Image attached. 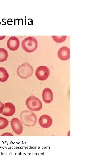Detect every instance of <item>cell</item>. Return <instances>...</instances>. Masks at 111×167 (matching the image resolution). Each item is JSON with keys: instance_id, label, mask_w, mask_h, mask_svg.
Instances as JSON below:
<instances>
[{"instance_id": "obj_1", "label": "cell", "mask_w": 111, "mask_h": 167, "mask_svg": "<svg viewBox=\"0 0 111 167\" xmlns=\"http://www.w3.org/2000/svg\"><path fill=\"white\" fill-rule=\"evenodd\" d=\"M21 121L25 126L30 127L35 126L36 123L37 117L32 111L25 110L20 114Z\"/></svg>"}, {"instance_id": "obj_2", "label": "cell", "mask_w": 111, "mask_h": 167, "mask_svg": "<svg viewBox=\"0 0 111 167\" xmlns=\"http://www.w3.org/2000/svg\"><path fill=\"white\" fill-rule=\"evenodd\" d=\"M21 46L22 49L26 52H34L38 47L37 40L34 37H28L22 41Z\"/></svg>"}, {"instance_id": "obj_3", "label": "cell", "mask_w": 111, "mask_h": 167, "mask_svg": "<svg viewBox=\"0 0 111 167\" xmlns=\"http://www.w3.org/2000/svg\"><path fill=\"white\" fill-rule=\"evenodd\" d=\"M33 69L32 67L27 62L19 66L17 70L18 76L22 79H27L31 76Z\"/></svg>"}, {"instance_id": "obj_4", "label": "cell", "mask_w": 111, "mask_h": 167, "mask_svg": "<svg viewBox=\"0 0 111 167\" xmlns=\"http://www.w3.org/2000/svg\"><path fill=\"white\" fill-rule=\"evenodd\" d=\"M26 105L29 109L34 111H39L42 107L40 100L34 96H31L27 99Z\"/></svg>"}, {"instance_id": "obj_5", "label": "cell", "mask_w": 111, "mask_h": 167, "mask_svg": "<svg viewBox=\"0 0 111 167\" xmlns=\"http://www.w3.org/2000/svg\"><path fill=\"white\" fill-rule=\"evenodd\" d=\"M50 73V70L48 67L45 66H40L36 69L35 74L38 79L43 81L48 78Z\"/></svg>"}, {"instance_id": "obj_6", "label": "cell", "mask_w": 111, "mask_h": 167, "mask_svg": "<svg viewBox=\"0 0 111 167\" xmlns=\"http://www.w3.org/2000/svg\"><path fill=\"white\" fill-rule=\"evenodd\" d=\"M10 125L13 131L16 134L20 135L22 133L23 131L22 123L18 118H12L11 121Z\"/></svg>"}, {"instance_id": "obj_7", "label": "cell", "mask_w": 111, "mask_h": 167, "mask_svg": "<svg viewBox=\"0 0 111 167\" xmlns=\"http://www.w3.org/2000/svg\"><path fill=\"white\" fill-rule=\"evenodd\" d=\"M39 125L43 128H48L50 127L52 123V120L51 117L47 114L41 116L38 120Z\"/></svg>"}, {"instance_id": "obj_8", "label": "cell", "mask_w": 111, "mask_h": 167, "mask_svg": "<svg viewBox=\"0 0 111 167\" xmlns=\"http://www.w3.org/2000/svg\"><path fill=\"white\" fill-rule=\"evenodd\" d=\"M15 111V108L14 105L12 103L8 102L4 104L2 113L4 116L10 117L14 114Z\"/></svg>"}, {"instance_id": "obj_9", "label": "cell", "mask_w": 111, "mask_h": 167, "mask_svg": "<svg viewBox=\"0 0 111 167\" xmlns=\"http://www.w3.org/2000/svg\"><path fill=\"white\" fill-rule=\"evenodd\" d=\"M20 45L19 39L17 37L13 36L9 38L7 42L8 48L11 51H15L18 48Z\"/></svg>"}, {"instance_id": "obj_10", "label": "cell", "mask_w": 111, "mask_h": 167, "mask_svg": "<svg viewBox=\"0 0 111 167\" xmlns=\"http://www.w3.org/2000/svg\"><path fill=\"white\" fill-rule=\"evenodd\" d=\"M58 57L61 60H67L70 56V49L66 47H63L59 49L58 52Z\"/></svg>"}, {"instance_id": "obj_11", "label": "cell", "mask_w": 111, "mask_h": 167, "mask_svg": "<svg viewBox=\"0 0 111 167\" xmlns=\"http://www.w3.org/2000/svg\"><path fill=\"white\" fill-rule=\"evenodd\" d=\"M42 96L43 101L47 104L51 102L53 98L52 91L50 88H44L43 91Z\"/></svg>"}, {"instance_id": "obj_12", "label": "cell", "mask_w": 111, "mask_h": 167, "mask_svg": "<svg viewBox=\"0 0 111 167\" xmlns=\"http://www.w3.org/2000/svg\"><path fill=\"white\" fill-rule=\"evenodd\" d=\"M9 77V74L6 69L3 67H0V82L6 81Z\"/></svg>"}, {"instance_id": "obj_13", "label": "cell", "mask_w": 111, "mask_h": 167, "mask_svg": "<svg viewBox=\"0 0 111 167\" xmlns=\"http://www.w3.org/2000/svg\"><path fill=\"white\" fill-rule=\"evenodd\" d=\"M8 57L7 51L5 49L0 48V62H2L6 61Z\"/></svg>"}, {"instance_id": "obj_14", "label": "cell", "mask_w": 111, "mask_h": 167, "mask_svg": "<svg viewBox=\"0 0 111 167\" xmlns=\"http://www.w3.org/2000/svg\"><path fill=\"white\" fill-rule=\"evenodd\" d=\"M7 119L4 117H0V129H4L8 125Z\"/></svg>"}, {"instance_id": "obj_15", "label": "cell", "mask_w": 111, "mask_h": 167, "mask_svg": "<svg viewBox=\"0 0 111 167\" xmlns=\"http://www.w3.org/2000/svg\"><path fill=\"white\" fill-rule=\"evenodd\" d=\"M66 36H52L53 40L56 42L61 43L64 41L66 38Z\"/></svg>"}, {"instance_id": "obj_16", "label": "cell", "mask_w": 111, "mask_h": 167, "mask_svg": "<svg viewBox=\"0 0 111 167\" xmlns=\"http://www.w3.org/2000/svg\"><path fill=\"white\" fill-rule=\"evenodd\" d=\"M1 136H13V135L9 132H5L2 134Z\"/></svg>"}, {"instance_id": "obj_17", "label": "cell", "mask_w": 111, "mask_h": 167, "mask_svg": "<svg viewBox=\"0 0 111 167\" xmlns=\"http://www.w3.org/2000/svg\"><path fill=\"white\" fill-rule=\"evenodd\" d=\"M4 107V104L0 101V114L2 113Z\"/></svg>"}, {"instance_id": "obj_18", "label": "cell", "mask_w": 111, "mask_h": 167, "mask_svg": "<svg viewBox=\"0 0 111 167\" xmlns=\"http://www.w3.org/2000/svg\"><path fill=\"white\" fill-rule=\"evenodd\" d=\"M5 36H0V40H2L4 39L5 38Z\"/></svg>"}]
</instances>
